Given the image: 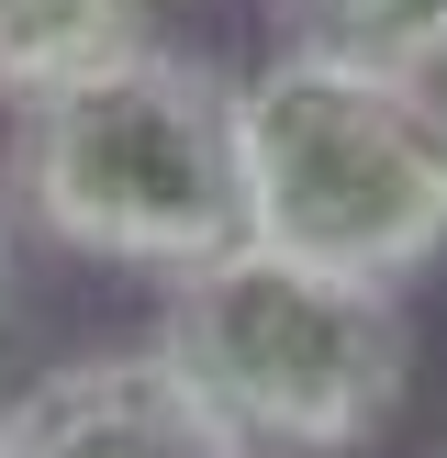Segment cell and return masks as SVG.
Masks as SVG:
<instances>
[{
    "label": "cell",
    "instance_id": "obj_1",
    "mask_svg": "<svg viewBox=\"0 0 447 458\" xmlns=\"http://www.w3.org/2000/svg\"><path fill=\"white\" fill-rule=\"evenodd\" d=\"M246 79L146 45L134 67L12 123V213L67 258L112 268H213L246 246Z\"/></svg>",
    "mask_w": 447,
    "mask_h": 458
},
{
    "label": "cell",
    "instance_id": "obj_2",
    "mask_svg": "<svg viewBox=\"0 0 447 458\" xmlns=\"http://www.w3.org/2000/svg\"><path fill=\"white\" fill-rule=\"evenodd\" d=\"M156 347L246 425L257 458H358L414 380V325L392 280H358L257 235L168 280Z\"/></svg>",
    "mask_w": 447,
    "mask_h": 458
},
{
    "label": "cell",
    "instance_id": "obj_3",
    "mask_svg": "<svg viewBox=\"0 0 447 458\" xmlns=\"http://www.w3.org/2000/svg\"><path fill=\"white\" fill-rule=\"evenodd\" d=\"M246 134V235L291 258L414 280L447 258V89L335 56H268L235 101Z\"/></svg>",
    "mask_w": 447,
    "mask_h": 458
},
{
    "label": "cell",
    "instance_id": "obj_4",
    "mask_svg": "<svg viewBox=\"0 0 447 458\" xmlns=\"http://www.w3.org/2000/svg\"><path fill=\"white\" fill-rule=\"evenodd\" d=\"M0 458H257L168 347L56 358L0 403Z\"/></svg>",
    "mask_w": 447,
    "mask_h": 458
},
{
    "label": "cell",
    "instance_id": "obj_5",
    "mask_svg": "<svg viewBox=\"0 0 447 458\" xmlns=\"http://www.w3.org/2000/svg\"><path fill=\"white\" fill-rule=\"evenodd\" d=\"M146 12L156 0H0V112L34 123L45 101H67V89L134 67L156 45Z\"/></svg>",
    "mask_w": 447,
    "mask_h": 458
},
{
    "label": "cell",
    "instance_id": "obj_6",
    "mask_svg": "<svg viewBox=\"0 0 447 458\" xmlns=\"http://www.w3.org/2000/svg\"><path fill=\"white\" fill-rule=\"evenodd\" d=\"M291 56L335 67H392V79H436L447 67V0H268Z\"/></svg>",
    "mask_w": 447,
    "mask_h": 458
},
{
    "label": "cell",
    "instance_id": "obj_7",
    "mask_svg": "<svg viewBox=\"0 0 447 458\" xmlns=\"http://www.w3.org/2000/svg\"><path fill=\"white\" fill-rule=\"evenodd\" d=\"M12 291H22V246H12V213H0V325H12Z\"/></svg>",
    "mask_w": 447,
    "mask_h": 458
}]
</instances>
